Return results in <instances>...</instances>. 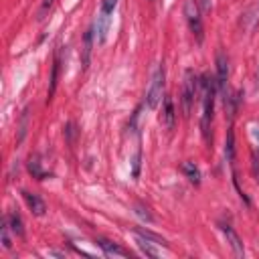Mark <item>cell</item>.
Returning <instances> with one entry per match:
<instances>
[{
	"label": "cell",
	"instance_id": "obj_10",
	"mask_svg": "<svg viewBox=\"0 0 259 259\" xmlns=\"http://www.w3.org/2000/svg\"><path fill=\"white\" fill-rule=\"evenodd\" d=\"M91 49H93V26H91V28L85 32V36H83V49H81V65H83V69L89 67Z\"/></svg>",
	"mask_w": 259,
	"mask_h": 259
},
{
	"label": "cell",
	"instance_id": "obj_13",
	"mask_svg": "<svg viewBox=\"0 0 259 259\" xmlns=\"http://www.w3.org/2000/svg\"><path fill=\"white\" fill-rule=\"evenodd\" d=\"M109 22H111V16L99 10V16H97V32H99V42H105V36H107V28H109Z\"/></svg>",
	"mask_w": 259,
	"mask_h": 259
},
{
	"label": "cell",
	"instance_id": "obj_9",
	"mask_svg": "<svg viewBox=\"0 0 259 259\" xmlns=\"http://www.w3.org/2000/svg\"><path fill=\"white\" fill-rule=\"evenodd\" d=\"M22 198L26 200L28 208H30V210H32L36 217H42V214H45L47 206H45V202H42V198H40V196H36V194H32V192L22 190Z\"/></svg>",
	"mask_w": 259,
	"mask_h": 259
},
{
	"label": "cell",
	"instance_id": "obj_24",
	"mask_svg": "<svg viewBox=\"0 0 259 259\" xmlns=\"http://www.w3.org/2000/svg\"><path fill=\"white\" fill-rule=\"evenodd\" d=\"M198 4H200L202 10H208L210 8V0H198Z\"/></svg>",
	"mask_w": 259,
	"mask_h": 259
},
{
	"label": "cell",
	"instance_id": "obj_22",
	"mask_svg": "<svg viewBox=\"0 0 259 259\" xmlns=\"http://www.w3.org/2000/svg\"><path fill=\"white\" fill-rule=\"evenodd\" d=\"M53 2H55V0H42V4H40V10H38V18H42V16H45V12H47V10L53 6Z\"/></svg>",
	"mask_w": 259,
	"mask_h": 259
},
{
	"label": "cell",
	"instance_id": "obj_15",
	"mask_svg": "<svg viewBox=\"0 0 259 259\" xmlns=\"http://www.w3.org/2000/svg\"><path fill=\"white\" fill-rule=\"evenodd\" d=\"M28 172H30L34 178H38V180H42V178L47 176V172L40 168V158H38L36 154L28 158Z\"/></svg>",
	"mask_w": 259,
	"mask_h": 259
},
{
	"label": "cell",
	"instance_id": "obj_3",
	"mask_svg": "<svg viewBox=\"0 0 259 259\" xmlns=\"http://www.w3.org/2000/svg\"><path fill=\"white\" fill-rule=\"evenodd\" d=\"M196 93H198V81H196L194 71L188 69L184 73V85H182V109H184V115H188L192 111V103L196 99Z\"/></svg>",
	"mask_w": 259,
	"mask_h": 259
},
{
	"label": "cell",
	"instance_id": "obj_20",
	"mask_svg": "<svg viewBox=\"0 0 259 259\" xmlns=\"http://www.w3.org/2000/svg\"><path fill=\"white\" fill-rule=\"evenodd\" d=\"M140 160H142V150L138 148V152H136V156H134V160H132V162H134V172H132L134 178L140 176Z\"/></svg>",
	"mask_w": 259,
	"mask_h": 259
},
{
	"label": "cell",
	"instance_id": "obj_6",
	"mask_svg": "<svg viewBox=\"0 0 259 259\" xmlns=\"http://www.w3.org/2000/svg\"><path fill=\"white\" fill-rule=\"evenodd\" d=\"M174 121H176V111H174V101H172V97H164V101H162V113H160V123L170 132V130H174Z\"/></svg>",
	"mask_w": 259,
	"mask_h": 259
},
{
	"label": "cell",
	"instance_id": "obj_17",
	"mask_svg": "<svg viewBox=\"0 0 259 259\" xmlns=\"http://www.w3.org/2000/svg\"><path fill=\"white\" fill-rule=\"evenodd\" d=\"M59 59H55V63H53V71H51V87H49V97H47V101H51V97L55 95V89H57V79H59Z\"/></svg>",
	"mask_w": 259,
	"mask_h": 259
},
{
	"label": "cell",
	"instance_id": "obj_12",
	"mask_svg": "<svg viewBox=\"0 0 259 259\" xmlns=\"http://www.w3.org/2000/svg\"><path fill=\"white\" fill-rule=\"evenodd\" d=\"M259 20V4H255V6H251L245 14H243V18H241V26L245 28V30H249V28H253V24Z\"/></svg>",
	"mask_w": 259,
	"mask_h": 259
},
{
	"label": "cell",
	"instance_id": "obj_19",
	"mask_svg": "<svg viewBox=\"0 0 259 259\" xmlns=\"http://www.w3.org/2000/svg\"><path fill=\"white\" fill-rule=\"evenodd\" d=\"M225 154H227V160H229V162H233V158H235V136H233V130H229V134H227Z\"/></svg>",
	"mask_w": 259,
	"mask_h": 259
},
{
	"label": "cell",
	"instance_id": "obj_23",
	"mask_svg": "<svg viewBox=\"0 0 259 259\" xmlns=\"http://www.w3.org/2000/svg\"><path fill=\"white\" fill-rule=\"evenodd\" d=\"M138 214H140V217H144L146 221H152V217H150V212H148V210H144L142 206H138Z\"/></svg>",
	"mask_w": 259,
	"mask_h": 259
},
{
	"label": "cell",
	"instance_id": "obj_18",
	"mask_svg": "<svg viewBox=\"0 0 259 259\" xmlns=\"http://www.w3.org/2000/svg\"><path fill=\"white\" fill-rule=\"evenodd\" d=\"M10 225H8V221H6V217H4V221H2V227H0V237H2V247L4 249H10L12 247V241H10Z\"/></svg>",
	"mask_w": 259,
	"mask_h": 259
},
{
	"label": "cell",
	"instance_id": "obj_14",
	"mask_svg": "<svg viewBox=\"0 0 259 259\" xmlns=\"http://www.w3.org/2000/svg\"><path fill=\"white\" fill-rule=\"evenodd\" d=\"M136 241H138V247L142 249V253L144 255H148V257H158V251L152 247V239H148V237H144L142 233H136Z\"/></svg>",
	"mask_w": 259,
	"mask_h": 259
},
{
	"label": "cell",
	"instance_id": "obj_25",
	"mask_svg": "<svg viewBox=\"0 0 259 259\" xmlns=\"http://www.w3.org/2000/svg\"><path fill=\"white\" fill-rule=\"evenodd\" d=\"M257 79H259V71H257Z\"/></svg>",
	"mask_w": 259,
	"mask_h": 259
},
{
	"label": "cell",
	"instance_id": "obj_11",
	"mask_svg": "<svg viewBox=\"0 0 259 259\" xmlns=\"http://www.w3.org/2000/svg\"><path fill=\"white\" fill-rule=\"evenodd\" d=\"M180 170L186 174V178H188L192 184H200V170H198V166H196L194 162H182Z\"/></svg>",
	"mask_w": 259,
	"mask_h": 259
},
{
	"label": "cell",
	"instance_id": "obj_4",
	"mask_svg": "<svg viewBox=\"0 0 259 259\" xmlns=\"http://www.w3.org/2000/svg\"><path fill=\"white\" fill-rule=\"evenodd\" d=\"M184 16H186L188 28L194 34L196 42H202V18H200V10H198L196 0H186V4H184Z\"/></svg>",
	"mask_w": 259,
	"mask_h": 259
},
{
	"label": "cell",
	"instance_id": "obj_1",
	"mask_svg": "<svg viewBox=\"0 0 259 259\" xmlns=\"http://www.w3.org/2000/svg\"><path fill=\"white\" fill-rule=\"evenodd\" d=\"M202 89V117H200V130L206 142L212 140L210 136V121H212V111H214V93H217V81L210 75H204L200 81Z\"/></svg>",
	"mask_w": 259,
	"mask_h": 259
},
{
	"label": "cell",
	"instance_id": "obj_2",
	"mask_svg": "<svg viewBox=\"0 0 259 259\" xmlns=\"http://www.w3.org/2000/svg\"><path fill=\"white\" fill-rule=\"evenodd\" d=\"M162 93H164V67L160 65V67L154 71L152 79H150V85H148V91H146V105H148L150 109H154V107L160 103Z\"/></svg>",
	"mask_w": 259,
	"mask_h": 259
},
{
	"label": "cell",
	"instance_id": "obj_21",
	"mask_svg": "<svg viewBox=\"0 0 259 259\" xmlns=\"http://www.w3.org/2000/svg\"><path fill=\"white\" fill-rule=\"evenodd\" d=\"M115 6H117V0H103V4H101V12H105V14H111Z\"/></svg>",
	"mask_w": 259,
	"mask_h": 259
},
{
	"label": "cell",
	"instance_id": "obj_7",
	"mask_svg": "<svg viewBox=\"0 0 259 259\" xmlns=\"http://www.w3.org/2000/svg\"><path fill=\"white\" fill-rule=\"evenodd\" d=\"M221 231H223V235L227 237V243L231 245L233 253H235L237 257H243V255H245V249H243V241H241V237L237 235V231H235L231 225H221Z\"/></svg>",
	"mask_w": 259,
	"mask_h": 259
},
{
	"label": "cell",
	"instance_id": "obj_16",
	"mask_svg": "<svg viewBox=\"0 0 259 259\" xmlns=\"http://www.w3.org/2000/svg\"><path fill=\"white\" fill-rule=\"evenodd\" d=\"M6 221H8V225H10V229H12V233L14 235H24V227H22V219H20V214L18 212H10L8 217H6Z\"/></svg>",
	"mask_w": 259,
	"mask_h": 259
},
{
	"label": "cell",
	"instance_id": "obj_5",
	"mask_svg": "<svg viewBox=\"0 0 259 259\" xmlns=\"http://www.w3.org/2000/svg\"><path fill=\"white\" fill-rule=\"evenodd\" d=\"M227 77H229V59L223 51L217 53V87L225 93L227 99Z\"/></svg>",
	"mask_w": 259,
	"mask_h": 259
},
{
	"label": "cell",
	"instance_id": "obj_8",
	"mask_svg": "<svg viewBox=\"0 0 259 259\" xmlns=\"http://www.w3.org/2000/svg\"><path fill=\"white\" fill-rule=\"evenodd\" d=\"M101 249H103V253L105 255H117V257H132V253L127 251V249H123V247H119L117 243H111V241H107V239H97L95 241Z\"/></svg>",
	"mask_w": 259,
	"mask_h": 259
}]
</instances>
